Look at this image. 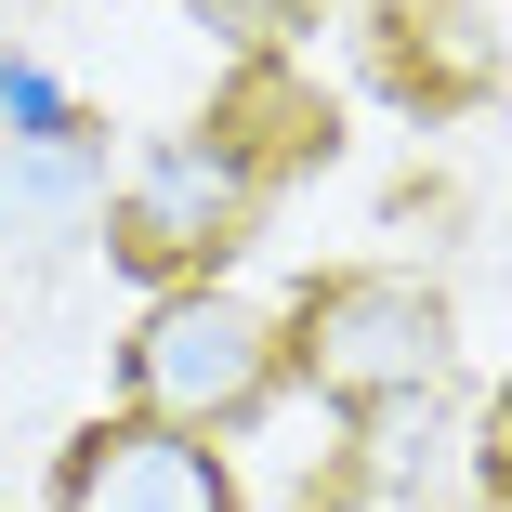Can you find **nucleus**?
Listing matches in <instances>:
<instances>
[{
  "label": "nucleus",
  "mask_w": 512,
  "mask_h": 512,
  "mask_svg": "<svg viewBox=\"0 0 512 512\" xmlns=\"http://www.w3.org/2000/svg\"><path fill=\"white\" fill-rule=\"evenodd\" d=\"M276 368H302L329 407H407V394L447 381V302L407 276V263L302 276L289 316H276Z\"/></svg>",
  "instance_id": "obj_1"
},
{
  "label": "nucleus",
  "mask_w": 512,
  "mask_h": 512,
  "mask_svg": "<svg viewBox=\"0 0 512 512\" xmlns=\"http://www.w3.org/2000/svg\"><path fill=\"white\" fill-rule=\"evenodd\" d=\"M53 512H237V473L211 460V434H171V421L106 407L92 434H66Z\"/></svg>",
  "instance_id": "obj_4"
},
{
  "label": "nucleus",
  "mask_w": 512,
  "mask_h": 512,
  "mask_svg": "<svg viewBox=\"0 0 512 512\" xmlns=\"http://www.w3.org/2000/svg\"><path fill=\"white\" fill-rule=\"evenodd\" d=\"M276 381H289V368H276V316L237 302L224 276H211V289H158L145 329L119 342L132 421H171V434H237Z\"/></svg>",
  "instance_id": "obj_3"
},
{
  "label": "nucleus",
  "mask_w": 512,
  "mask_h": 512,
  "mask_svg": "<svg viewBox=\"0 0 512 512\" xmlns=\"http://www.w3.org/2000/svg\"><path fill=\"white\" fill-rule=\"evenodd\" d=\"M0 224L27 250H66L106 224V132H66V145H0Z\"/></svg>",
  "instance_id": "obj_5"
},
{
  "label": "nucleus",
  "mask_w": 512,
  "mask_h": 512,
  "mask_svg": "<svg viewBox=\"0 0 512 512\" xmlns=\"http://www.w3.org/2000/svg\"><path fill=\"white\" fill-rule=\"evenodd\" d=\"M66 132H92L79 92H66L40 53H0V145H66Z\"/></svg>",
  "instance_id": "obj_6"
},
{
  "label": "nucleus",
  "mask_w": 512,
  "mask_h": 512,
  "mask_svg": "<svg viewBox=\"0 0 512 512\" xmlns=\"http://www.w3.org/2000/svg\"><path fill=\"white\" fill-rule=\"evenodd\" d=\"M250 211H263V171L224 145V132H158L132 171H106V237L145 289H211L237 250H250Z\"/></svg>",
  "instance_id": "obj_2"
},
{
  "label": "nucleus",
  "mask_w": 512,
  "mask_h": 512,
  "mask_svg": "<svg viewBox=\"0 0 512 512\" xmlns=\"http://www.w3.org/2000/svg\"><path fill=\"white\" fill-rule=\"evenodd\" d=\"M197 14H211L237 53H276L289 27H316V0H197Z\"/></svg>",
  "instance_id": "obj_7"
}]
</instances>
